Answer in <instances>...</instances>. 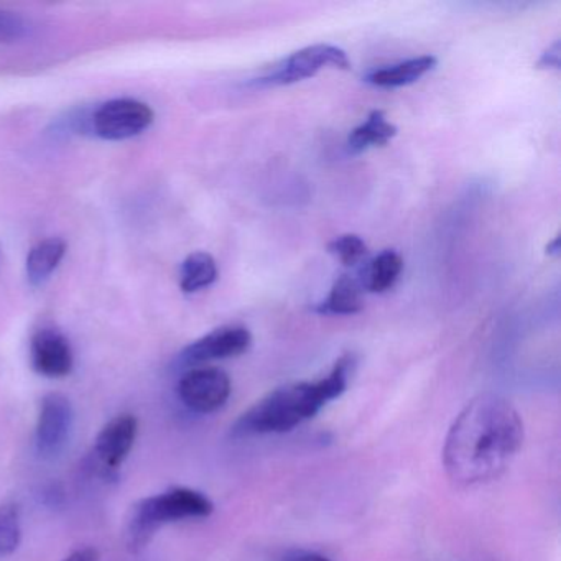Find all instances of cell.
<instances>
[{
    "label": "cell",
    "instance_id": "1",
    "mask_svg": "<svg viewBox=\"0 0 561 561\" xmlns=\"http://www.w3.org/2000/svg\"><path fill=\"white\" fill-rule=\"evenodd\" d=\"M524 445V423L497 393L472 399L453 422L443 448L446 474L459 488L497 479Z\"/></svg>",
    "mask_w": 561,
    "mask_h": 561
},
{
    "label": "cell",
    "instance_id": "2",
    "mask_svg": "<svg viewBox=\"0 0 561 561\" xmlns=\"http://www.w3.org/2000/svg\"><path fill=\"white\" fill-rule=\"evenodd\" d=\"M354 366L353 354H346L324 379L278 387L242 413L232 426V435H267L297 428L300 423L313 419L331 400L346 392Z\"/></svg>",
    "mask_w": 561,
    "mask_h": 561
},
{
    "label": "cell",
    "instance_id": "3",
    "mask_svg": "<svg viewBox=\"0 0 561 561\" xmlns=\"http://www.w3.org/2000/svg\"><path fill=\"white\" fill-rule=\"evenodd\" d=\"M215 504L202 492L175 488L163 494L142 499L133 505L126 528L127 550L139 553L152 540L156 531L170 522L209 517Z\"/></svg>",
    "mask_w": 561,
    "mask_h": 561
},
{
    "label": "cell",
    "instance_id": "4",
    "mask_svg": "<svg viewBox=\"0 0 561 561\" xmlns=\"http://www.w3.org/2000/svg\"><path fill=\"white\" fill-rule=\"evenodd\" d=\"M324 68L350 70L351 61L343 48L334 45L318 44L301 48L290 57L285 58L272 73L259 78L255 83L261 87H287L314 77Z\"/></svg>",
    "mask_w": 561,
    "mask_h": 561
},
{
    "label": "cell",
    "instance_id": "5",
    "mask_svg": "<svg viewBox=\"0 0 561 561\" xmlns=\"http://www.w3.org/2000/svg\"><path fill=\"white\" fill-rule=\"evenodd\" d=\"M153 119L156 114L149 104L123 98L107 101L98 107L93 116V129L101 139L119 142L146 133Z\"/></svg>",
    "mask_w": 561,
    "mask_h": 561
},
{
    "label": "cell",
    "instance_id": "6",
    "mask_svg": "<svg viewBox=\"0 0 561 561\" xmlns=\"http://www.w3.org/2000/svg\"><path fill=\"white\" fill-rule=\"evenodd\" d=\"M75 412L70 399L60 392L47 393L38 412L35 443L42 458H58L70 443L73 433Z\"/></svg>",
    "mask_w": 561,
    "mask_h": 561
},
{
    "label": "cell",
    "instance_id": "7",
    "mask_svg": "<svg viewBox=\"0 0 561 561\" xmlns=\"http://www.w3.org/2000/svg\"><path fill=\"white\" fill-rule=\"evenodd\" d=\"M231 396V379L216 367L192 369L180 379L179 397L196 413H213L221 409Z\"/></svg>",
    "mask_w": 561,
    "mask_h": 561
},
{
    "label": "cell",
    "instance_id": "8",
    "mask_svg": "<svg viewBox=\"0 0 561 561\" xmlns=\"http://www.w3.org/2000/svg\"><path fill=\"white\" fill-rule=\"evenodd\" d=\"M251 344L252 334L248 328L229 324V327L211 331L185 347L180 354V364L193 367L209 363V360L241 356L251 347Z\"/></svg>",
    "mask_w": 561,
    "mask_h": 561
},
{
    "label": "cell",
    "instance_id": "9",
    "mask_svg": "<svg viewBox=\"0 0 561 561\" xmlns=\"http://www.w3.org/2000/svg\"><path fill=\"white\" fill-rule=\"evenodd\" d=\"M137 419L129 413L111 420L94 442V458L101 472L116 471L134 448L137 438Z\"/></svg>",
    "mask_w": 561,
    "mask_h": 561
},
{
    "label": "cell",
    "instance_id": "10",
    "mask_svg": "<svg viewBox=\"0 0 561 561\" xmlns=\"http://www.w3.org/2000/svg\"><path fill=\"white\" fill-rule=\"evenodd\" d=\"M32 366L35 373L50 379L70 376L75 366L70 341L55 328L38 330L32 337Z\"/></svg>",
    "mask_w": 561,
    "mask_h": 561
},
{
    "label": "cell",
    "instance_id": "11",
    "mask_svg": "<svg viewBox=\"0 0 561 561\" xmlns=\"http://www.w3.org/2000/svg\"><path fill=\"white\" fill-rule=\"evenodd\" d=\"M438 60L432 55L410 58L390 67L379 68L370 71L366 77L367 83L377 88H402L415 83L420 78L425 77L428 71L436 67Z\"/></svg>",
    "mask_w": 561,
    "mask_h": 561
},
{
    "label": "cell",
    "instance_id": "12",
    "mask_svg": "<svg viewBox=\"0 0 561 561\" xmlns=\"http://www.w3.org/2000/svg\"><path fill=\"white\" fill-rule=\"evenodd\" d=\"M364 308L363 287L357 278L351 275H341L336 278L330 295L321 301L314 311L320 314H356Z\"/></svg>",
    "mask_w": 561,
    "mask_h": 561
},
{
    "label": "cell",
    "instance_id": "13",
    "mask_svg": "<svg viewBox=\"0 0 561 561\" xmlns=\"http://www.w3.org/2000/svg\"><path fill=\"white\" fill-rule=\"evenodd\" d=\"M402 271L403 261L399 252L387 249L366 265L359 280L360 287L373 294H383L397 284Z\"/></svg>",
    "mask_w": 561,
    "mask_h": 561
},
{
    "label": "cell",
    "instance_id": "14",
    "mask_svg": "<svg viewBox=\"0 0 561 561\" xmlns=\"http://www.w3.org/2000/svg\"><path fill=\"white\" fill-rule=\"evenodd\" d=\"M397 127L387 121L386 113L380 110L373 111L366 123L353 130L347 137V149L353 153H360L370 147H383L397 136Z\"/></svg>",
    "mask_w": 561,
    "mask_h": 561
},
{
    "label": "cell",
    "instance_id": "15",
    "mask_svg": "<svg viewBox=\"0 0 561 561\" xmlns=\"http://www.w3.org/2000/svg\"><path fill=\"white\" fill-rule=\"evenodd\" d=\"M67 254L64 239L50 238L32 248L27 257V277L32 285H42L57 271Z\"/></svg>",
    "mask_w": 561,
    "mask_h": 561
},
{
    "label": "cell",
    "instance_id": "16",
    "mask_svg": "<svg viewBox=\"0 0 561 561\" xmlns=\"http://www.w3.org/2000/svg\"><path fill=\"white\" fill-rule=\"evenodd\" d=\"M218 280V265L208 252H193L180 268V287L185 294H196Z\"/></svg>",
    "mask_w": 561,
    "mask_h": 561
},
{
    "label": "cell",
    "instance_id": "17",
    "mask_svg": "<svg viewBox=\"0 0 561 561\" xmlns=\"http://www.w3.org/2000/svg\"><path fill=\"white\" fill-rule=\"evenodd\" d=\"M21 540V511L11 502L0 505V557L14 553Z\"/></svg>",
    "mask_w": 561,
    "mask_h": 561
},
{
    "label": "cell",
    "instance_id": "18",
    "mask_svg": "<svg viewBox=\"0 0 561 561\" xmlns=\"http://www.w3.org/2000/svg\"><path fill=\"white\" fill-rule=\"evenodd\" d=\"M328 251L336 255L346 267L359 264L367 255V244L357 234H343L328 244Z\"/></svg>",
    "mask_w": 561,
    "mask_h": 561
},
{
    "label": "cell",
    "instance_id": "19",
    "mask_svg": "<svg viewBox=\"0 0 561 561\" xmlns=\"http://www.w3.org/2000/svg\"><path fill=\"white\" fill-rule=\"evenodd\" d=\"M22 31H24V24L21 19L9 14V12L0 11V42L21 37Z\"/></svg>",
    "mask_w": 561,
    "mask_h": 561
},
{
    "label": "cell",
    "instance_id": "20",
    "mask_svg": "<svg viewBox=\"0 0 561 561\" xmlns=\"http://www.w3.org/2000/svg\"><path fill=\"white\" fill-rule=\"evenodd\" d=\"M537 67L543 68V70H560V42H554L543 51Z\"/></svg>",
    "mask_w": 561,
    "mask_h": 561
},
{
    "label": "cell",
    "instance_id": "21",
    "mask_svg": "<svg viewBox=\"0 0 561 561\" xmlns=\"http://www.w3.org/2000/svg\"><path fill=\"white\" fill-rule=\"evenodd\" d=\"M61 561H100V551L93 547L80 548Z\"/></svg>",
    "mask_w": 561,
    "mask_h": 561
},
{
    "label": "cell",
    "instance_id": "22",
    "mask_svg": "<svg viewBox=\"0 0 561 561\" xmlns=\"http://www.w3.org/2000/svg\"><path fill=\"white\" fill-rule=\"evenodd\" d=\"M290 561H331L330 558L323 557V554L318 553H304L295 557L294 560Z\"/></svg>",
    "mask_w": 561,
    "mask_h": 561
},
{
    "label": "cell",
    "instance_id": "23",
    "mask_svg": "<svg viewBox=\"0 0 561 561\" xmlns=\"http://www.w3.org/2000/svg\"><path fill=\"white\" fill-rule=\"evenodd\" d=\"M558 242H560V239L554 238V241L551 242V244H548L547 252L548 254H558Z\"/></svg>",
    "mask_w": 561,
    "mask_h": 561
}]
</instances>
